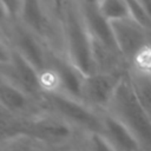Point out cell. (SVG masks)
Returning a JSON list of instances; mask_svg holds the SVG:
<instances>
[{"mask_svg": "<svg viewBox=\"0 0 151 151\" xmlns=\"http://www.w3.org/2000/svg\"><path fill=\"white\" fill-rule=\"evenodd\" d=\"M58 20L63 52L67 60L84 77L96 73L93 41L86 27L79 2L76 0H59Z\"/></svg>", "mask_w": 151, "mask_h": 151, "instance_id": "6da1fadb", "label": "cell"}, {"mask_svg": "<svg viewBox=\"0 0 151 151\" xmlns=\"http://www.w3.org/2000/svg\"><path fill=\"white\" fill-rule=\"evenodd\" d=\"M105 112L131 133L140 151H151V117L134 96L127 73L119 83Z\"/></svg>", "mask_w": 151, "mask_h": 151, "instance_id": "7a4b0ae2", "label": "cell"}, {"mask_svg": "<svg viewBox=\"0 0 151 151\" xmlns=\"http://www.w3.org/2000/svg\"><path fill=\"white\" fill-rule=\"evenodd\" d=\"M40 101L44 111L63 119L81 134H104V112L92 109L83 100L59 92H42Z\"/></svg>", "mask_w": 151, "mask_h": 151, "instance_id": "3957f363", "label": "cell"}, {"mask_svg": "<svg viewBox=\"0 0 151 151\" xmlns=\"http://www.w3.org/2000/svg\"><path fill=\"white\" fill-rule=\"evenodd\" d=\"M1 79L38 99L44 92L40 73L37 68L8 42L5 45L4 41L1 46Z\"/></svg>", "mask_w": 151, "mask_h": 151, "instance_id": "277c9868", "label": "cell"}, {"mask_svg": "<svg viewBox=\"0 0 151 151\" xmlns=\"http://www.w3.org/2000/svg\"><path fill=\"white\" fill-rule=\"evenodd\" d=\"M8 27L9 40L7 42L12 46V48L28 60L37 68L40 76L46 73L50 68L51 53L54 50H52L19 20H9Z\"/></svg>", "mask_w": 151, "mask_h": 151, "instance_id": "5b68a950", "label": "cell"}, {"mask_svg": "<svg viewBox=\"0 0 151 151\" xmlns=\"http://www.w3.org/2000/svg\"><path fill=\"white\" fill-rule=\"evenodd\" d=\"M125 74L126 71L116 73L96 72L85 76L81 81L80 99L92 109L105 112Z\"/></svg>", "mask_w": 151, "mask_h": 151, "instance_id": "8992f818", "label": "cell"}, {"mask_svg": "<svg viewBox=\"0 0 151 151\" xmlns=\"http://www.w3.org/2000/svg\"><path fill=\"white\" fill-rule=\"evenodd\" d=\"M111 25L119 53L129 66L151 45V34L131 18L113 21Z\"/></svg>", "mask_w": 151, "mask_h": 151, "instance_id": "52a82bcc", "label": "cell"}, {"mask_svg": "<svg viewBox=\"0 0 151 151\" xmlns=\"http://www.w3.org/2000/svg\"><path fill=\"white\" fill-rule=\"evenodd\" d=\"M1 112L17 118H28L44 112L41 101L19 87L1 79L0 85Z\"/></svg>", "mask_w": 151, "mask_h": 151, "instance_id": "ba28073f", "label": "cell"}, {"mask_svg": "<svg viewBox=\"0 0 151 151\" xmlns=\"http://www.w3.org/2000/svg\"><path fill=\"white\" fill-rule=\"evenodd\" d=\"M79 5L85 19L86 27L92 38V41L120 54L114 40L112 25L100 13L98 8V2H88V4H79Z\"/></svg>", "mask_w": 151, "mask_h": 151, "instance_id": "9c48e42d", "label": "cell"}, {"mask_svg": "<svg viewBox=\"0 0 151 151\" xmlns=\"http://www.w3.org/2000/svg\"><path fill=\"white\" fill-rule=\"evenodd\" d=\"M104 136L118 151H140L131 133L106 112H104Z\"/></svg>", "mask_w": 151, "mask_h": 151, "instance_id": "30bf717a", "label": "cell"}, {"mask_svg": "<svg viewBox=\"0 0 151 151\" xmlns=\"http://www.w3.org/2000/svg\"><path fill=\"white\" fill-rule=\"evenodd\" d=\"M126 73L134 96L151 117V71L129 66Z\"/></svg>", "mask_w": 151, "mask_h": 151, "instance_id": "8fae6325", "label": "cell"}, {"mask_svg": "<svg viewBox=\"0 0 151 151\" xmlns=\"http://www.w3.org/2000/svg\"><path fill=\"white\" fill-rule=\"evenodd\" d=\"M74 150L76 151H118L103 133L83 134Z\"/></svg>", "mask_w": 151, "mask_h": 151, "instance_id": "7c38bea8", "label": "cell"}, {"mask_svg": "<svg viewBox=\"0 0 151 151\" xmlns=\"http://www.w3.org/2000/svg\"><path fill=\"white\" fill-rule=\"evenodd\" d=\"M98 8L110 22L130 18L126 0H99Z\"/></svg>", "mask_w": 151, "mask_h": 151, "instance_id": "4fadbf2b", "label": "cell"}, {"mask_svg": "<svg viewBox=\"0 0 151 151\" xmlns=\"http://www.w3.org/2000/svg\"><path fill=\"white\" fill-rule=\"evenodd\" d=\"M4 15L7 17L8 20H18L21 11L22 0H1Z\"/></svg>", "mask_w": 151, "mask_h": 151, "instance_id": "5bb4252c", "label": "cell"}, {"mask_svg": "<svg viewBox=\"0 0 151 151\" xmlns=\"http://www.w3.org/2000/svg\"><path fill=\"white\" fill-rule=\"evenodd\" d=\"M79 4H88V2H98L99 0H76Z\"/></svg>", "mask_w": 151, "mask_h": 151, "instance_id": "9a60e30c", "label": "cell"}]
</instances>
